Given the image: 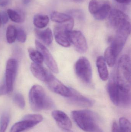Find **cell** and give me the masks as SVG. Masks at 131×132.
Instances as JSON below:
<instances>
[{"label": "cell", "instance_id": "cell-38", "mask_svg": "<svg viewBox=\"0 0 131 132\" xmlns=\"http://www.w3.org/2000/svg\"><path fill=\"white\" fill-rule=\"evenodd\" d=\"M2 23H1V14H0V27H1V26Z\"/></svg>", "mask_w": 131, "mask_h": 132}, {"label": "cell", "instance_id": "cell-8", "mask_svg": "<svg viewBox=\"0 0 131 132\" xmlns=\"http://www.w3.org/2000/svg\"><path fill=\"white\" fill-rule=\"evenodd\" d=\"M43 116L40 114L25 116L22 120L15 123L11 128L10 132H21L29 129L42 121Z\"/></svg>", "mask_w": 131, "mask_h": 132}, {"label": "cell", "instance_id": "cell-17", "mask_svg": "<svg viewBox=\"0 0 131 132\" xmlns=\"http://www.w3.org/2000/svg\"><path fill=\"white\" fill-rule=\"evenodd\" d=\"M107 90L112 102L115 105L118 106L121 89L116 81L112 80L109 82L107 86Z\"/></svg>", "mask_w": 131, "mask_h": 132}, {"label": "cell", "instance_id": "cell-28", "mask_svg": "<svg viewBox=\"0 0 131 132\" xmlns=\"http://www.w3.org/2000/svg\"><path fill=\"white\" fill-rule=\"evenodd\" d=\"M13 101L15 104L19 108L23 109L25 107V101L22 95L20 93H17L14 95Z\"/></svg>", "mask_w": 131, "mask_h": 132}, {"label": "cell", "instance_id": "cell-2", "mask_svg": "<svg viewBox=\"0 0 131 132\" xmlns=\"http://www.w3.org/2000/svg\"><path fill=\"white\" fill-rule=\"evenodd\" d=\"M29 102L34 111L49 110L54 106L51 98L46 94L43 88L38 85H33L29 94Z\"/></svg>", "mask_w": 131, "mask_h": 132}, {"label": "cell", "instance_id": "cell-13", "mask_svg": "<svg viewBox=\"0 0 131 132\" xmlns=\"http://www.w3.org/2000/svg\"><path fill=\"white\" fill-rule=\"evenodd\" d=\"M108 17V24L114 29L125 21L129 20L125 13L117 9H112Z\"/></svg>", "mask_w": 131, "mask_h": 132}, {"label": "cell", "instance_id": "cell-33", "mask_svg": "<svg viewBox=\"0 0 131 132\" xmlns=\"http://www.w3.org/2000/svg\"><path fill=\"white\" fill-rule=\"evenodd\" d=\"M11 1V0H0V6L5 7L8 5Z\"/></svg>", "mask_w": 131, "mask_h": 132}, {"label": "cell", "instance_id": "cell-11", "mask_svg": "<svg viewBox=\"0 0 131 132\" xmlns=\"http://www.w3.org/2000/svg\"><path fill=\"white\" fill-rule=\"evenodd\" d=\"M70 40L77 52L80 53H84L87 50V40L80 31L74 30L70 33Z\"/></svg>", "mask_w": 131, "mask_h": 132}, {"label": "cell", "instance_id": "cell-22", "mask_svg": "<svg viewBox=\"0 0 131 132\" xmlns=\"http://www.w3.org/2000/svg\"><path fill=\"white\" fill-rule=\"evenodd\" d=\"M49 21V17L47 15L37 14L34 16L33 24L38 28H44L48 24Z\"/></svg>", "mask_w": 131, "mask_h": 132}, {"label": "cell", "instance_id": "cell-16", "mask_svg": "<svg viewBox=\"0 0 131 132\" xmlns=\"http://www.w3.org/2000/svg\"><path fill=\"white\" fill-rule=\"evenodd\" d=\"M30 70L32 74L40 80L46 82L52 77L53 75L41 64L32 63L31 64Z\"/></svg>", "mask_w": 131, "mask_h": 132}, {"label": "cell", "instance_id": "cell-23", "mask_svg": "<svg viewBox=\"0 0 131 132\" xmlns=\"http://www.w3.org/2000/svg\"><path fill=\"white\" fill-rule=\"evenodd\" d=\"M117 57L111 46L105 50L104 59L109 67H113L114 66L116 63Z\"/></svg>", "mask_w": 131, "mask_h": 132}, {"label": "cell", "instance_id": "cell-9", "mask_svg": "<svg viewBox=\"0 0 131 132\" xmlns=\"http://www.w3.org/2000/svg\"><path fill=\"white\" fill-rule=\"evenodd\" d=\"M17 69L18 62L16 60L9 59L7 62L5 71V84L7 93H10L13 90Z\"/></svg>", "mask_w": 131, "mask_h": 132}, {"label": "cell", "instance_id": "cell-4", "mask_svg": "<svg viewBox=\"0 0 131 132\" xmlns=\"http://www.w3.org/2000/svg\"><path fill=\"white\" fill-rule=\"evenodd\" d=\"M116 33L112 39L111 47L117 57L124 46L131 32L130 20L126 21L116 29Z\"/></svg>", "mask_w": 131, "mask_h": 132}, {"label": "cell", "instance_id": "cell-31", "mask_svg": "<svg viewBox=\"0 0 131 132\" xmlns=\"http://www.w3.org/2000/svg\"><path fill=\"white\" fill-rule=\"evenodd\" d=\"M75 17H77L78 18H81L84 17V14L82 12L78 10H73L70 12Z\"/></svg>", "mask_w": 131, "mask_h": 132}, {"label": "cell", "instance_id": "cell-15", "mask_svg": "<svg viewBox=\"0 0 131 132\" xmlns=\"http://www.w3.org/2000/svg\"><path fill=\"white\" fill-rule=\"evenodd\" d=\"M52 116L63 131L70 130L72 123L68 116L65 112L59 110H55L52 113Z\"/></svg>", "mask_w": 131, "mask_h": 132}, {"label": "cell", "instance_id": "cell-35", "mask_svg": "<svg viewBox=\"0 0 131 132\" xmlns=\"http://www.w3.org/2000/svg\"><path fill=\"white\" fill-rule=\"evenodd\" d=\"M23 4L25 5H28L31 2V0H22Z\"/></svg>", "mask_w": 131, "mask_h": 132}, {"label": "cell", "instance_id": "cell-34", "mask_svg": "<svg viewBox=\"0 0 131 132\" xmlns=\"http://www.w3.org/2000/svg\"><path fill=\"white\" fill-rule=\"evenodd\" d=\"M116 2L123 4H128L131 2V0H115Z\"/></svg>", "mask_w": 131, "mask_h": 132}, {"label": "cell", "instance_id": "cell-10", "mask_svg": "<svg viewBox=\"0 0 131 132\" xmlns=\"http://www.w3.org/2000/svg\"><path fill=\"white\" fill-rule=\"evenodd\" d=\"M35 44L36 49L41 53L44 61L48 68L54 73H58L59 70L57 64L49 50L37 40H35Z\"/></svg>", "mask_w": 131, "mask_h": 132}, {"label": "cell", "instance_id": "cell-29", "mask_svg": "<svg viewBox=\"0 0 131 132\" xmlns=\"http://www.w3.org/2000/svg\"><path fill=\"white\" fill-rule=\"evenodd\" d=\"M16 39L21 43H24L26 41L27 39L26 33L22 29L20 28L17 29Z\"/></svg>", "mask_w": 131, "mask_h": 132}, {"label": "cell", "instance_id": "cell-5", "mask_svg": "<svg viewBox=\"0 0 131 132\" xmlns=\"http://www.w3.org/2000/svg\"><path fill=\"white\" fill-rule=\"evenodd\" d=\"M74 25V20L73 19L55 26L54 29L55 38L60 45L64 47H68L70 46L69 35Z\"/></svg>", "mask_w": 131, "mask_h": 132}, {"label": "cell", "instance_id": "cell-19", "mask_svg": "<svg viewBox=\"0 0 131 132\" xmlns=\"http://www.w3.org/2000/svg\"><path fill=\"white\" fill-rule=\"evenodd\" d=\"M96 66L101 79L104 81L107 80L108 78L109 73L106 62L103 56L98 57L96 61Z\"/></svg>", "mask_w": 131, "mask_h": 132}, {"label": "cell", "instance_id": "cell-36", "mask_svg": "<svg viewBox=\"0 0 131 132\" xmlns=\"http://www.w3.org/2000/svg\"><path fill=\"white\" fill-rule=\"evenodd\" d=\"M72 1L76 2H80L83 1L84 0H72Z\"/></svg>", "mask_w": 131, "mask_h": 132}, {"label": "cell", "instance_id": "cell-37", "mask_svg": "<svg viewBox=\"0 0 131 132\" xmlns=\"http://www.w3.org/2000/svg\"><path fill=\"white\" fill-rule=\"evenodd\" d=\"M64 132H72V131H70V130H65V131H63Z\"/></svg>", "mask_w": 131, "mask_h": 132}, {"label": "cell", "instance_id": "cell-12", "mask_svg": "<svg viewBox=\"0 0 131 132\" xmlns=\"http://www.w3.org/2000/svg\"><path fill=\"white\" fill-rule=\"evenodd\" d=\"M46 83L48 88L56 94L67 98L71 94L70 88L67 87L53 75Z\"/></svg>", "mask_w": 131, "mask_h": 132}, {"label": "cell", "instance_id": "cell-6", "mask_svg": "<svg viewBox=\"0 0 131 132\" xmlns=\"http://www.w3.org/2000/svg\"><path fill=\"white\" fill-rule=\"evenodd\" d=\"M88 9L94 18L98 21H102L108 16L111 7L107 0H91Z\"/></svg>", "mask_w": 131, "mask_h": 132}, {"label": "cell", "instance_id": "cell-32", "mask_svg": "<svg viewBox=\"0 0 131 132\" xmlns=\"http://www.w3.org/2000/svg\"><path fill=\"white\" fill-rule=\"evenodd\" d=\"M112 132H120L119 127L116 121L114 122L112 126Z\"/></svg>", "mask_w": 131, "mask_h": 132}, {"label": "cell", "instance_id": "cell-26", "mask_svg": "<svg viewBox=\"0 0 131 132\" xmlns=\"http://www.w3.org/2000/svg\"><path fill=\"white\" fill-rule=\"evenodd\" d=\"M119 127L120 132H131L130 122L124 117L120 119Z\"/></svg>", "mask_w": 131, "mask_h": 132}, {"label": "cell", "instance_id": "cell-7", "mask_svg": "<svg viewBox=\"0 0 131 132\" xmlns=\"http://www.w3.org/2000/svg\"><path fill=\"white\" fill-rule=\"evenodd\" d=\"M75 71L78 77L86 83H90L92 78V71L90 63L85 57L80 58L75 63Z\"/></svg>", "mask_w": 131, "mask_h": 132}, {"label": "cell", "instance_id": "cell-25", "mask_svg": "<svg viewBox=\"0 0 131 132\" xmlns=\"http://www.w3.org/2000/svg\"><path fill=\"white\" fill-rule=\"evenodd\" d=\"M17 36V28L15 26L10 25L6 30V39L8 43L11 44L14 42Z\"/></svg>", "mask_w": 131, "mask_h": 132}, {"label": "cell", "instance_id": "cell-30", "mask_svg": "<svg viewBox=\"0 0 131 132\" xmlns=\"http://www.w3.org/2000/svg\"><path fill=\"white\" fill-rule=\"evenodd\" d=\"M2 24H5L8 21V17L7 14L5 12L3 11L0 13Z\"/></svg>", "mask_w": 131, "mask_h": 132}, {"label": "cell", "instance_id": "cell-1", "mask_svg": "<svg viewBox=\"0 0 131 132\" xmlns=\"http://www.w3.org/2000/svg\"><path fill=\"white\" fill-rule=\"evenodd\" d=\"M71 116L78 126L86 132H104L98 125L97 116L89 110H75Z\"/></svg>", "mask_w": 131, "mask_h": 132}, {"label": "cell", "instance_id": "cell-14", "mask_svg": "<svg viewBox=\"0 0 131 132\" xmlns=\"http://www.w3.org/2000/svg\"><path fill=\"white\" fill-rule=\"evenodd\" d=\"M71 94L68 97V101L73 104L83 107H90L94 104V101L88 98L73 88H70Z\"/></svg>", "mask_w": 131, "mask_h": 132}, {"label": "cell", "instance_id": "cell-27", "mask_svg": "<svg viewBox=\"0 0 131 132\" xmlns=\"http://www.w3.org/2000/svg\"><path fill=\"white\" fill-rule=\"evenodd\" d=\"M10 121V117L7 114L2 116L0 119V132H5Z\"/></svg>", "mask_w": 131, "mask_h": 132}, {"label": "cell", "instance_id": "cell-24", "mask_svg": "<svg viewBox=\"0 0 131 132\" xmlns=\"http://www.w3.org/2000/svg\"><path fill=\"white\" fill-rule=\"evenodd\" d=\"M28 52L30 59L34 62V63L42 64L44 59L41 53L38 50L30 48L28 49Z\"/></svg>", "mask_w": 131, "mask_h": 132}, {"label": "cell", "instance_id": "cell-20", "mask_svg": "<svg viewBox=\"0 0 131 132\" xmlns=\"http://www.w3.org/2000/svg\"><path fill=\"white\" fill-rule=\"evenodd\" d=\"M7 13L10 19L15 23H22L25 19L24 13L21 10L9 9L7 11Z\"/></svg>", "mask_w": 131, "mask_h": 132}, {"label": "cell", "instance_id": "cell-21", "mask_svg": "<svg viewBox=\"0 0 131 132\" xmlns=\"http://www.w3.org/2000/svg\"><path fill=\"white\" fill-rule=\"evenodd\" d=\"M51 20L52 21L58 24L65 23L74 19L70 15L64 13L57 11H53L50 15Z\"/></svg>", "mask_w": 131, "mask_h": 132}, {"label": "cell", "instance_id": "cell-18", "mask_svg": "<svg viewBox=\"0 0 131 132\" xmlns=\"http://www.w3.org/2000/svg\"><path fill=\"white\" fill-rule=\"evenodd\" d=\"M34 32L36 37L45 44L49 45L51 44L53 40V35L49 28L43 30L35 29Z\"/></svg>", "mask_w": 131, "mask_h": 132}, {"label": "cell", "instance_id": "cell-3", "mask_svg": "<svg viewBox=\"0 0 131 132\" xmlns=\"http://www.w3.org/2000/svg\"><path fill=\"white\" fill-rule=\"evenodd\" d=\"M131 69L130 58L128 55H123L118 61L116 81L121 89L126 91H131Z\"/></svg>", "mask_w": 131, "mask_h": 132}]
</instances>
